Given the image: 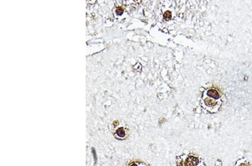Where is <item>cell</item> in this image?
<instances>
[{
	"mask_svg": "<svg viewBox=\"0 0 252 166\" xmlns=\"http://www.w3.org/2000/svg\"><path fill=\"white\" fill-rule=\"evenodd\" d=\"M201 102L204 110L210 113H215L221 108L222 100L217 90L209 88L204 91Z\"/></svg>",
	"mask_w": 252,
	"mask_h": 166,
	"instance_id": "obj_1",
	"label": "cell"
},
{
	"mask_svg": "<svg viewBox=\"0 0 252 166\" xmlns=\"http://www.w3.org/2000/svg\"><path fill=\"white\" fill-rule=\"evenodd\" d=\"M198 164V159L193 156L188 157L185 161L184 164L187 165H196Z\"/></svg>",
	"mask_w": 252,
	"mask_h": 166,
	"instance_id": "obj_2",
	"label": "cell"
},
{
	"mask_svg": "<svg viewBox=\"0 0 252 166\" xmlns=\"http://www.w3.org/2000/svg\"><path fill=\"white\" fill-rule=\"evenodd\" d=\"M116 134L118 138H124L126 135L125 130L122 128H120L119 129H118L116 130Z\"/></svg>",
	"mask_w": 252,
	"mask_h": 166,
	"instance_id": "obj_3",
	"label": "cell"
},
{
	"mask_svg": "<svg viewBox=\"0 0 252 166\" xmlns=\"http://www.w3.org/2000/svg\"><path fill=\"white\" fill-rule=\"evenodd\" d=\"M172 17V15L170 11H167L165 12V13L164 14V18L166 20H170Z\"/></svg>",
	"mask_w": 252,
	"mask_h": 166,
	"instance_id": "obj_4",
	"label": "cell"
},
{
	"mask_svg": "<svg viewBox=\"0 0 252 166\" xmlns=\"http://www.w3.org/2000/svg\"><path fill=\"white\" fill-rule=\"evenodd\" d=\"M116 14L118 15H122L123 14V12H124V9H123L122 7L119 6L118 7H117V9H116Z\"/></svg>",
	"mask_w": 252,
	"mask_h": 166,
	"instance_id": "obj_5",
	"label": "cell"
},
{
	"mask_svg": "<svg viewBox=\"0 0 252 166\" xmlns=\"http://www.w3.org/2000/svg\"><path fill=\"white\" fill-rule=\"evenodd\" d=\"M134 1H137V0H134Z\"/></svg>",
	"mask_w": 252,
	"mask_h": 166,
	"instance_id": "obj_6",
	"label": "cell"
}]
</instances>
